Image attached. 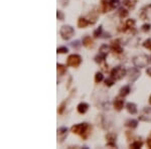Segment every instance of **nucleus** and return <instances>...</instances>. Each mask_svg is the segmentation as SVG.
Instances as JSON below:
<instances>
[{
	"mask_svg": "<svg viewBox=\"0 0 151 149\" xmlns=\"http://www.w3.org/2000/svg\"><path fill=\"white\" fill-rule=\"evenodd\" d=\"M88 109H89V105H88L87 103H85V102L80 103V104L78 105V107H77V110H78V112H79L80 114H85L86 112L88 111Z\"/></svg>",
	"mask_w": 151,
	"mask_h": 149,
	"instance_id": "nucleus-11",
	"label": "nucleus"
},
{
	"mask_svg": "<svg viewBox=\"0 0 151 149\" xmlns=\"http://www.w3.org/2000/svg\"><path fill=\"white\" fill-rule=\"evenodd\" d=\"M89 124L88 123H80V124H76L71 128V131H72L74 134H78V135H82L86 130L89 128Z\"/></svg>",
	"mask_w": 151,
	"mask_h": 149,
	"instance_id": "nucleus-3",
	"label": "nucleus"
},
{
	"mask_svg": "<svg viewBox=\"0 0 151 149\" xmlns=\"http://www.w3.org/2000/svg\"><path fill=\"white\" fill-rule=\"evenodd\" d=\"M127 15H128V10H127V9L121 8L119 10V16L121 17V18H124V17H126Z\"/></svg>",
	"mask_w": 151,
	"mask_h": 149,
	"instance_id": "nucleus-27",
	"label": "nucleus"
},
{
	"mask_svg": "<svg viewBox=\"0 0 151 149\" xmlns=\"http://www.w3.org/2000/svg\"><path fill=\"white\" fill-rule=\"evenodd\" d=\"M57 68H58L59 74H61V76H63V74H64L65 73H66V71H67V67L64 66V65L58 64V65H57Z\"/></svg>",
	"mask_w": 151,
	"mask_h": 149,
	"instance_id": "nucleus-19",
	"label": "nucleus"
},
{
	"mask_svg": "<svg viewBox=\"0 0 151 149\" xmlns=\"http://www.w3.org/2000/svg\"><path fill=\"white\" fill-rule=\"evenodd\" d=\"M120 4V1L119 0H109V8L111 10L113 9H116Z\"/></svg>",
	"mask_w": 151,
	"mask_h": 149,
	"instance_id": "nucleus-17",
	"label": "nucleus"
},
{
	"mask_svg": "<svg viewBox=\"0 0 151 149\" xmlns=\"http://www.w3.org/2000/svg\"><path fill=\"white\" fill-rule=\"evenodd\" d=\"M146 74H148V76H150V77H151V68H148V69H147V70H146Z\"/></svg>",
	"mask_w": 151,
	"mask_h": 149,
	"instance_id": "nucleus-36",
	"label": "nucleus"
},
{
	"mask_svg": "<svg viewBox=\"0 0 151 149\" xmlns=\"http://www.w3.org/2000/svg\"><path fill=\"white\" fill-rule=\"evenodd\" d=\"M91 133H92V126H89V128H88V129L86 130L85 132H84L83 134L81 135V137L84 139V140H86V139H87L88 137L91 135Z\"/></svg>",
	"mask_w": 151,
	"mask_h": 149,
	"instance_id": "nucleus-21",
	"label": "nucleus"
},
{
	"mask_svg": "<svg viewBox=\"0 0 151 149\" xmlns=\"http://www.w3.org/2000/svg\"><path fill=\"white\" fill-rule=\"evenodd\" d=\"M130 91H131V90H130V87L129 86H124V87H122L121 89H120V93H119V95L121 97H126L127 96V95H129V93H130Z\"/></svg>",
	"mask_w": 151,
	"mask_h": 149,
	"instance_id": "nucleus-13",
	"label": "nucleus"
},
{
	"mask_svg": "<svg viewBox=\"0 0 151 149\" xmlns=\"http://www.w3.org/2000/svg\"><path fill=\"white\" fill-rule=\"evenodd\" d=\"M111 49H112L114 53H121L122 51H123V49H122L121 47V45H120V41L119 39H116V41H113L112 43H111Z\"/></svg>",
	"mask_w": 151,
	"mask_h": 149,
	"instance_id": "nucleus-7",
	"label": "nucleus"
},
{
	"mask_svg": "<svg viewBox=\"0 0 151 149\" xmlns=\"http://www.w3.org/2000/svg\"><path fill=\"white\" fill-rule=\"evenodd\" d=\"M106 139L109 141V142H115L116 140V135L113 134V133H109V134L106 135Z\"/></svg>",
	"mask_w": 151,
	"mask_h": 149,
	"instance_id": "nucleus-23",
	"label": "nucleus"
},
{
	"mask_svg": "<svg viewBox=\"0 0 151 149\" xmlns=\"http://www.w3.org/2000/svg\"><path fill=\"white\" fill-rule=\"evenodd\" d=\"M114 83H115V79H113L112 77H109L105 80V85L108 86V87H111Z\"/></svg>",
	"mask_w": 151,
	"mask_h": 149,
	"instance_id": "nucleus-24",
	"label": "nucleus"
},
{
	"mask_svg": "<svg viewBox=\"0 0 151 149\" xmlns=\"http://www.w3.org/2000/svg\"><path fill=\"white\" fill-rule=\"evenodd\" d=\"M142 141L141 140H134L133 142L130 143L129 147L130 148H133V149H136V148H141L142 147Z\"/></svg>",
	"mask_w": 151,
	"mask_h": 149,
	"instance_id": "nucleus-16",
	"label": "nucleus"
},
{
	"mask_svg": "<svg viewBox=\"0 0 151 149\" xmlns=\"http://www.w3.org/2000/svg\"><path fill=\"white\" fill-rule=\"evenodd\" d=\"M103 79H104V76H103V74L101 72H97L95 74V83L96 84L101 83L103 81Z\"/></svg>",
	"mask_w": 151,
	"mask_h": 149,
	"instance_id": "nucleus-18",
	"label": "nucleus"
},
{
	"mask_svg": "<svg viewBox=\"0 0 151 149\" xmlns=\"http://www.w3.org/2000/svg\"><path fill=\"white\" fill-rule=\"evenodd\" d=\"M150 27H151V25L150 24H144V25L142 26V30L143 31H149V30H150Z\"/></svg>",
	"mask_w": 151,
	"mask_h": 149,
	"instance_id": "nucleus-33",
	"label": "nucleus"
},
{
	"mask_svg": "<svg viewBox=\"0 0 151 149\" xmlns=\"http://www.w3.org/2000/svg\"><path fill=\"white\" fill-rule=\"evenodd\" d=\"M124 97H117V98L114 100V108L117 111H121L123 109L124 106Z\"/></svg>",
	"mask_w": 151,
	"mask_h": 149,
	"instance_id": "nucleus-8",
	"label": "nucleus"
},
{
	"mask_svg": "<svg viewBox=\"0 0 151 149\" xmlns=\"http://www.w3.org/2000/svg\"><path fill=\"white\" fill-rule=\"evenodd\" d=\"M57 16H58V19L65 20V14H64V12H63V11L58 10V12H57Z\"/></svg>",
	"mask_w": 151,
	"mask_h": 149,
	"instance_id": "nucleus-31",
	"label": "nucleus"
},
{
	"mask_svg": "<svg viewBox=\"0 0 151 149\" xmlns=\"http://www.w3.org/2000/svg\"><path fill=\"white\" fill-rule=\"evenodd\" d=\"M125 125L127 126V127H130L131 129H135V128L138 126V121H137V120H134V119L128 120V121L125 123Z\"/></svg>",
	"mask_w": 151,
	"mask_h": 149,
	"instance_id": "nucleus-14",
	"label": "nucleus"
},
{
	"mask_svg": "<svg viewBox=\"0 0 151 149\" xmlns=\"http://www.w3.org/2000/svg\"><path fill=\"white\" fill-rule=\"evenodd\" d=\"M143 47L151 51V39H148L143 43Z\"/></svg>",
	"mask_w": 151,
	"mask_h": 149,
	"instance_id": "nucleus-26",
	"label": "nucleus"
},
{
	"mask_svg": "<svg viewBox=\"0 0 151 149\" xmlns=\"http://www.w3.org/2000/svg\"><path fill=\"white\" fill-rule=\"evenodd\" d=\"M147 146H148L149 148H151V133H150V135H149L148 138H147Z\"/></svg>",
	"mask_w": 151,
	"mask_h": 149,
	"instance_id": "nucleus-34",
	"label": "nucleus"
},
{
	"mask_svg": "<svg viewBox=\"0 0 151 149\" xmlns=\"http://www.w3.org/2000/svg\"><path fill=\"white\" fill-rule=\"evenodd\" d=\"M60 34L62 36V39L65 41H69L74 36L75 34V29L71 25H64L62 26L60 30Z\"/></svg>",
	"mask_w": 151,
	"mask_h": 149,
	"instance_id": "nucleus-1",
	"label": "nucleus"
},
{
	"mask_svg": "<svg viewBox=\"0 0 151 149\" xmlns=\"http://www.w3.org/2000/svg\"><path fill=\"white\" fill-rule=\"evenodd\" d=\"M126 76V70L122 67H117V68L113 69L111 72V77L115 80H121Z\"/></svg>",
	"mask_w": 151,
	"mask_h": 149,
	"instance_id": "nucleus-4",
	"label": "nucleus"
},
{
	"mask_svg": "<svg viewBox=\"0 0 151 149\" xmlns=\"http://www.w3.org/2000/svg\"><path fill=\"white\" fill-rule=\"evenodd\" d=\"M66 101H64V102L62 103V104L60 105V107H59V110H58V112H59V114H63V112H64V110H65V107H66Z\"/></svg>",
	"mask_w": 151,
	"mask_h": 149,
	"instance_id": "nucleus-30",
	"label": "nucleus"
},
{
	"mask_svg": "<svg viewBox=\"0 0 151 149\" xmlns=\"http://www.w3.org/2000/svg\"><path fill=\"white\" fill-rule=\"evenodd\" d=\"M123 4L126 5V6H128V7H132V8L134 7V5H131V0H124Z\"/></svg>",
	"mask_w": 151,
	"mask_h": 149,
	"instance_id": "nucleus-32",
	"label": "nucleus"
},
{
	"mask_svg": "<svg viewBox=\"0 0 151 149\" xmlns=\"http://www.w3.org/2000/svg\"><path fill=\"white\" fill-rule=\"evenodd\" d=\"M126 27H127L128 29H134L135 20L134 19H127V21H126Z\"/></svg>",
	"mask_w": 151,
	"mask_h": 149,
	"instance_id": "nucleus-20",
	"label": "nucleus"
},
{
	"mask_svg": "<svg viewBox=\"0 0 151 149\" xmlns=\"http://www.w3.org/2000/svg\"><path fill=\"white\" fill-rule=\"evenodd\" d=\"M139 120L143 122H151V108L145 107L139 115Z\"/></svg>",
	"mask_w": 151,
	"mask_h": 149,
	"instance_id": "nucleus-5",
	"label": "nucleus"
},
{
	"mask_svg": "<svg viewBox=\"0 0 151 149\" xmlns=\"http://www.w3.org/2000/svg\"><path fill=\"white\" fill-rule=\"evenodd\" d=\"M82 43H83L84 47H88V49H91V47H94V41H93V39H91V36H89V35H87V36H85V37H84V39H83V41H82Z\"/></svg>",
	"mask_w": 151,
	"mask_h": 149,
	"instance_id": "nucleus-10",
	"label": "nucleus"
},
{
	"mask_svg": "<svg viewBox=\"0 0 151 149\" xmlns=\"http://www.w3.org/2000/svg\"><path fill=\"white\" fill-rule=\"evenodd\" d=\"M82 63V57L79 55H70L68 60H67V66L73 67V68H78Z\"/></svg>",
	"mask_w": 151,
	"mask_h": 149,
	"instance_id": "nucleus-2",
	"label": "nucleus"
},
{
	"mask_svg": "<svg viewBox=\"0 0 151 149\" xmlns=\"http://www.w3.org/2000/svg\"><path fill=\"white\" fill-rule=\"evenodd\" d=\"M150 8H151V5H150Z\"/></svg>",
	"mask_w": 151,
	"mask_h": 149,
	"instance_id": "nucleus-38",
	"label": "nucleus"
},
{
	"mask_svg": "<svg viewBox=\"0 0 151 149\" xmlns=\"http://www.w3.org/2000/svg\"><path fill=\"white\" fill-rule=\"evenodd\" d=\"M89 24H90L89 20L86 19V18H84V17H80L79 19H78V27L85 28V27H87Z\"/></svg>",
	"mask_w": 151,
	"mask_h": 149,
	"instance_id": "nucleus-12",
	"label": "nucleus"
},
{
	"mask_svg": "<svg viewBox=\"0 0 151 149\" xmlns=\"http://www.w3.org/2000/svg\"><path fill=\"white\" fill-rule=\"evenodd\" d=\"M149 104L151 105V95H150V97H149Z\"/></svg>",
	"mask_w": 151,
	"mask_h": 149,
	"instance_id": "nucleus-37",
	"label": "nucleus"
},
{
	"mask_svg": "<svg viewBox=\"0 0 151 149\" xmlns=\"http://www.w3.org/2000/svg\"><path fill=\"white\" fill-rule=\"evenodd\" d=\"M147 57L145 55H140V57H136L133 60V63L135 64V66L138 67V68H144L147 65Z\"/></svg>",
	"mask_w": 151,
	"mask_h": 149,
	"instance_id": "nucleus-6",
	"label": "nucleus"
},
{
	"mask_svg": "<svg viewBox=\"0 0 151 149\" xmlns=\"http://www.w3.org/2000/svg\"><path fill=\"white\" fill-rule=\"evenodd\" d=\"M110 49L111 47H108L107 45H101V47H100V55H104V57H107V55L109 53V51H110Z\"/></svg>",
	"mask_w": 151,
	"mask_h": 149,
	"instance_id": "nucleus-15",
	"label": "nucleus"
},
{
	"mask_svg": "<svg viewBox=\"0 0 151 149\" xmlns=\"http://www.w3.org/2000/svg\"><path fill=\"white\" fill-rule=\"evenodd\" d=\"M108 5L109 1H107V0H102L101 1V8H102L103 12H107L108 11Z\"/></svg>",
	"mask_w": 151,
	"mask_h": 149,
	"instance_id": "nucleus-22",
	"label": "nucleus"
},
{
	"mask_svg": "<svg viewBox=\"0 0 151 149\" xmlns=\"http://www.w3.org/2000/svg\"><path fill=\"white\" fill-rule=\"evenodd\" d=\"M68 51H69V49H68V47H61L57 49V53H67Z\"/></svg>",
	"mask_w": 151,
	"mask_h": 149,
	"instance_id": "nucleus-29",
	"label": "nucleus"
},
{
	"mask_svg": "<svg viewBox=\"0 0 151 149\" xmlns=\"http://www.w3.org/2000/svg\"><path fill=\"white\" fill-rule=\"evenodd\" d=\"M80 45H81V43H79V41H74V43H72V47H78Z\"/></svg>",
	"mask_w": 151,
	"mask_h": 149,
	"instance_id": "nucleus-35",
	"label": "nucleus"
},
{
	"mask_svg": "<svg viewBox=\"0 0 151 149\" xmlns=\"http://www.w3.org/2000/svg\"><path fill=\"white\" fill-rule=\"evenodd\" d=\"M101 34H102V26H99V28H97V29L94 31L93 35L95 36V37H99V36H101Z\"/></svg>",
	"mask_w": 151,
	"mask_h": 149,
	"instance_id": "nucleus-28",
	"label": "nucleus"
},
{
	"mask_svg": "<svg viewBox=\"0 0 151 149\" xmlns=\"http://www.w3.org/2000/svg\"><path fill=\"white\" fill-rule=\"evenodd\" d=\"M58 135H64V136H67L68 135V128L66 127H62L58 130Z\"/></svg>",
	"mask_w": 151,
	"mask_h": 149,
	"instance_id": "nucleus-25",
	"label": "nucleus"
},
{
	"mask_svg": "<svg viewBox=\"0 0 151 149\" xmlns=\"http://www.w3.org/2000/svg\"><path fill=\"white\" fill-rule=\"evenodd\" d=\"M126 110L128 111V113H130L131 115H135L137 113V106L134 103H127L126 104Z\"/></svg>",
	"mask_w": 151,
	"mask_h": 149,
	"instance_id": "nucleus-9",
	"label": "nucleus"
}]
</instances>
